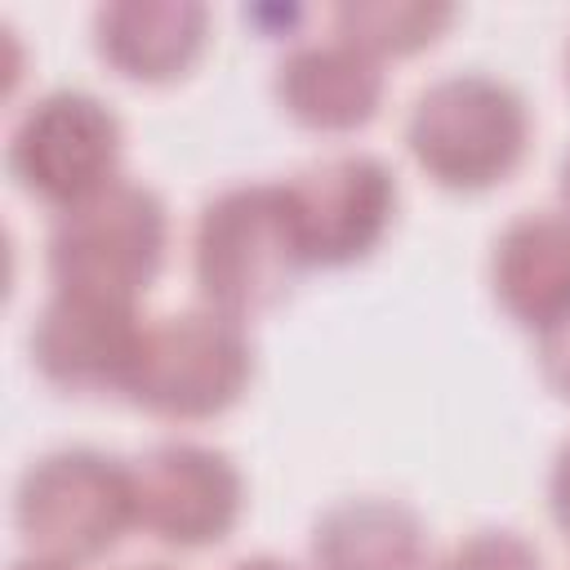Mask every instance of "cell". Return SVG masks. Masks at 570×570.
Returning <instances> with one entry per match:
<instances>
[{
  "instance_id": "cell-1",
  "label": "cell",
  "mask_w": 570,
  "mask_h": 570,
  "mask_svg": "<svg viewBox=\"0 0 570 570\" xmlns=\"http://www.w3.org/2000/svg\"><path fill=\"white\" fill-rule=\"evenodd\" d=\"M160 205L142 187L107 183L62 209L49 232V272L58 289L125 303L160 258Z\"/></svg>"
},
{
  "instance_id": "cell-2",
  "label": "cell",
  "mask_w": 570,
  "mask_h": 570,
  "mask_svg": "<svg viewBox=\"0 0 570 570\" xmlns=\"http://www.w3.org/2000/svg\"><path fill=\"white\" fill-rule=\"evenodd\" d=\"M129 499V481L111 468V459L94 450H58L22 472L13 517L31 548L76 561L116 543Z\"/></svg>"
},
{
  "instance_id": "cell-3",
  "label": "cell",
  "mask_w": 570,
  "mask_h": 570,
  "mask_svg": "<svg viewBox=\"0 0 570 570\" xmlns=\"http://www.w3.org/2000/svg\"><path fill=\"white\" fill-rule=\"evenodd\" d=\"M116 160V120L111 111L76 89L31 102L9 134V169L22 191L76 205L94 196Z\"/></svg>"
},
{
  "instance_id": "cell-4",
  "label": "cell",
  "mask_w": 570,
  "mask_h": 570,
  "mask_svg": "<svg viewBox=\"0 0 570 570\" xmlns=\"http://www.w3.org/2000/svg\"><path fill=\"white\" fill-rule=\"evenodd\" d=\"M240 374L245 347L227 325L214 316H174L142 334L125 383L160 414H209L236 392Z\"/></svg>"
},
{
  "instance_id": "cell-5",
  "label": "cell",
  "mask_w": 570,
  "mask_h": 570,
  "mask_svg": "<svg viewBox=\"0 0 570 570\" xmlns=\"http://www.w3.org/2000/svg\"><path fill=\"white\" fill-rule=\"evenodd\" d=\"M521 147L517 102L485 80H450L419 102L414 151L450 183H481L503 174Z\"/></svg>"
},
{
  "instance_id": "cell-6",
  "label": "cell",
  "mask_w": 570,
  "mask_h": 570,
  "mask_svg": "<svg viewBox=\"0 0 570 570\" xmlns=\"http://www.w3.org/2000/svg\"><path fill=\"white\" fill-rule=\"evenodd\" d=\"M138 343L125 303L58 289L31 325V365L67 392H98L129 379Z\"/></svg>"
},
{
  "instance_id": "cell-7",
  "label": "cell",
  "mask_w": 570,
  "mask_h": 570,
  "mask_svg": "<svg viewBox=\"0 0 570 570\" xmlns=\"http://www.w3.org/2000/svg\"><path fill=\"white\" fill-rule=\"evenodd\" d=\"M289 218L267 191H232L205 209L196 267L209 294L223 303H263L281 289Z\"/></svg>"
},
{
  "instance_id": "cell-8",
  "label": "cell",
  "mask_w": 570,
  "mask_h": 570,
  "mask_svg": "<svg viewBox=\"0 0 570 570\" xmlns=\"http://www.w3.org/2000/svg\"><path fill=\"white\" fill-rule=\"evenodd\" d=\"M387 209V174L374 160H330L285 196V218L294 232V245L307 254L343 258L361 254Z\"/></svg>"
},
{
  "instance_id": "cell-9",
  "label": "cell",
  "mask_w": 570,
  "mask_h": 570,
  "mask_svg": "<svg viewBox=\"0 0 570 570\" xmlns=\"http://www.w3.org/2000/svg\"><path fill=\"white\" fill-rule=\"evenodd\" d=\"M236 508V481L223 459L187 445L156 450L138 476V512L160 539L196 543L227 525Z\"/></svg>"
},
{
  "instance_id": "cell-10",
  "label": "cell",
  "mask_w": 570,
  "mask_h": 570,
  "mask_svg": "<svg viewBox=\"0 0 570 570\" xmlns=\"http://www.w3.org/2000/svg\"><path fill=\"white\" fill-rule=\"evenodd\" d=\"M570 285V227L525 218L499 254V289L521 316H543Z\"/></svg>"
},
{
  "instance_id": "cell-11",
  "label": "cell",
  "mask_w": 570,
  "mask_h": 570,
  "mask_svg": "<svg viewBox=\"0 0 570 570\" xmlns=\"http://www.w3.org/2000/svg\"><path fill=\"white\" fill-rule=\"evenodd\" d=\"M325 570H410L414 566V525L396 508H347L330 517L325 539Z\"/></svg>"
},
{
  "instance_id": "cell-12",
  "label": "cell",
  "mask_w": 570,
  "mask_h": 570,
  "mask_svg": "<svg viewBox=\"0 0 570 570\" xmlns=\"http://www.w3.org/2000/svg\"><path fill=\"white\" fill-rule=\"evenodd\" d=\"M307 62L321 71L312 76L303 62H294L289 71H303L307 76V89H294V111H303L307 120H321V125H343V120H356L365 116L370 98H374V76L356 62H338L334 53H307Z\"/></svg>"
},
{
  "instance_id": "cell-13",
  "label": "cell",
  "mask_w": 570,
  "mask_h": 570,
  "mask_svg": "<svg viewBox=\"0 0 570 570\" xmlns=\"http://www.w3.org/2000/svg\"><path fill=\"white\" fill-rule=\"evenodd\" d=\"M445 570H534V561L512 539H481V543L463 548Z\"/></svg>"
},
{
  "instance_id": "cell-14",
  "label": "cell",
  "mask_w": 570,
  "mask_h": 570,
  "mask_svg": "<svg viewBox=\"0 0 570 570\" xmlns=\"http://www.w3.org/2000/svg\"><path fill=\"white\" fill-rule=\"evenodd\" d=\"M548 370H552L557 383L570 387V316H566V321L552 330V338H548Z\"/></svg>"
},
{
  "instance_id": "cell-15",
  "label": "cell",
  "mask_w": 570,
  "mask_h": 570,
  "mask_svg": "<svg viewBox=\"0 0 570 570\" xmlns=\"http://www.w3.org/2000/svg\"><path fill=\"white\" fill-rule=\"evenodd\" d=\"M557 508H561V521L570 525V450H566L561 472H557Z\"/></svg>"
},
{
  "instance_id": "cell-16",
  "label": "cell",
  "mask_w": 570,
  "mask_h": 570,
  "mask_svg": "<svg viewBox=\"0 0 570 570\" xmlns=\"http://www.w3.org/2000/svg\"><path fill=\"white\" fill-rule=\"evenodd\" d=\"M13 570H67V566H58V561H36V557H31V561H18Z\"/></svg>"
},
{
  "instance_id": "cell-17",
  "label": "cell",
  "mask_w": 570,
  "mask_h": 570,
  "mask_svg": "<svg viewBox=\"0 0 570 570\" xmlns=\"http://www.w3.org/2000/svg\"><path fill=\"white\" fill-rule=\"evenodd\" d=\"M240 570H285V566H272V561H254V566H240Z\"/></svg>"
},
{
  "instance_id": "cell-18",
  "label": "cell",
  "mask_w": 570,
  "mask_h": 570,
  "mask_svg": "<svg viewBox=\"0 0 570 570\" xmlns=\"http://www.w3.org/2000/svg\"><path fill=\"white\" fill-rule=\"evenodd\" d=\"M566 187H570V169H566Z\"/></svg>"
}]
</instances>
